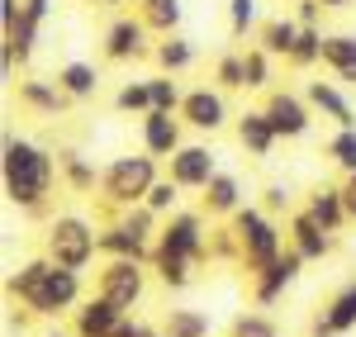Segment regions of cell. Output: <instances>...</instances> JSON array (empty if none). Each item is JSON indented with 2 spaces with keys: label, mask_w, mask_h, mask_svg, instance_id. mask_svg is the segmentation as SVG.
I'll list each match as a JSON object with an SVG mask.
<instances>
[{
  "label": "cell",
  "mask_w": 356,
  "mask_h": 337,
  "mask_svg": "<svg viewBox=\"0 0 356 337\" xmlns=\"http://www.w3.org/2000/svg\"><path fill=\"white\" fill-rule=\"evenodd\" d=\"M5 295L19 299L33 318H62V313H72L86 299V271L57 266L53 256L43 252L5 276Z\"/></svg>",
  "instance_id": "cell-1"
},
{
  "label": "cell",
  "mask_w": 356,
  "mask_h": 337,
  "mask_svg": "<svg viewBox=\"0 0 356 337\" xmlns=\"http://www.w3.org/2000/svg\"><path fill=\"white\" fill-rule=\"evenodd\" d=\"M57 176H62V171H57V157L43 142L5 133V147H0V181H5V199H10V204H19L24 214L43 219Z\"/></svg>",
  "instance_id": "cell-2"
},
{
  "label": "cell",
  "mask_w": 356,
  "mask_h": 337,
  "mask_svg": "<svg viewBox=\"0 0 356 337\" xmlns=\"http://www.w3.org/2000/svg\"><path fill=\"white\" fill-rule=\"evenodd\" d=\"M228 224H233L238 243H243V261H238V266H243L247 276L266 271L275 256L290 247V238L280 233V219H275V214H266L261 204H243V209H238Z\"/></svg>",
  "instance_id": "cell-3"
},
{
  "label": "cell",
  "mask_w": 356,
  "mask_h": 337,
  "mask_svg": "<svg viewBox=\"0 0 356 337\" xmlns=\"http://www.w3.org/2000/svg\"><path fill=\"white\" fill-rule=\"evenodd\" d=\"M157 176H162V157H152L147 147L129 152V157H114V162H105V176H100V199L110 209H134L147 199Z\"/></svg>",
  "instance_id": "cell-4"
},
{
  "label": "cell",
  "mask_w": 356,
  "mask_h": 337,
  "mask_svg": "<svg viewBox=\"0 0 356 337\" xmlns=\"http://www.w3.org/2000/svg\"><path fill=\"white\" fill-rule=\"evenodd\" d=\"M43 252L53 256L57 266L86 271L100 256V228L90 224V219H81V214H53L48 233H43Z\"/></svg>",
  "instance_id": "cell-5"
},
{
  "label": "cell",
  "mask_w": 356,
  "mask_h": 337,
  "mask_svg": "<svg viewBox=\"0 0 356 337\" xmlns=\"http://www.w3.org/2000/svg\"><path fill=\"white\" fill-rule=\"evenodd\" d=\"M157 247L162 252H176L204 266L209 261V228H204V209H176L162 219V233H157Z\"/></svg>",
  "instance_id": "cell-6"
},
{
  "label": "cell",
  "mask_w": 356,
  "mask_h": 337,
  "mask_svg": "<svg viewBox=\"0 0 356 337\" xmlns=\"http://www.w3.org/2000/svg\"><path fill=\"white\" fill-rule=\"evenodd\" d=\"M100 295H110L114 304L124 309H138L143 295H147V261H134V256H105L100 266Z\"/></svg>",
  "instance_id": "cell-7"
},
{
  "label": "cell",
  "mask_w": 356,
  "mask_h": 337,
  "mask_svg": "<svg viewBox=\"0 0 356 337\" xmlns=\"http://www.w3.org/2000/svg\"><path fill=\"white\" fill-rule=\"evenodd\" d=\"M219 157H214V147H204V142H181L171 157H166V176L181 186V190H204L214 176H219Z\"/></svg>",
  "instance_id": "cell-8"
},
{
  "label": "cell",
  "mask_w": 356,
  "mask_h": 337,
  "mask_svg": "<svg viewBox=\"0 0 356 337\" xmlns=\"http://www.w3.org/2000/svg\"><path fill=\"white\" fill-rule=\"evenodd\" d=\"M181 119H186V129H195V133H219L223 124L233 119V114H228V90H219L214 81L186 90V100H181Z\"/></svg>",
  "instance_id": "cell-9"
},
{
  "label": "cell",
  "mask_w": 356,
  "mask_h": 337,
  "mask_svg": "<svg viewBox=\"0 0 356 337\" xmlns=\"http://www.w3.org/2000/svg\"><path fill=\"white\" fill-rule=\"evenodd\" d=\"M261 110L271 114L280 142H295V138H304V133L314 129V105H309V95H295V90H266V105H261Z\"/></svg>",
  "instance_id": "cell-10"
},
{
  "label": "cell",
  "mask_w": 356,
  "mask_h": 337,
  "mask_svg": "<svg viewBox=\"0 0 356 337\" xmlns=\"http://www.w3.org/2000/svg\"><path fill=\"white\" fill-rule=\"evenodd\" d=\"M304 266H309V261H304V252H295V247H285V252L275 256V261L266 266V271H257V276H252V299H257L261 309H271V304H280V295H285L290 285L300 281V271H304Z\"/></svg>",
  "instance_id": "cell-11"
},
{
  "label": "cell",
  "mask_w": 356,
  "mask_h": 337,
  "mask_svg": "<svg viewBox=\"0 0 356 337\" xmlns=\"http://www.w3.org/2000/svg\"><path fill=\"white\" fill-rule=\"evenodd\" d=\"M124 318H129V309L114 304L110 295L95 290V295H86L81 304L72 309V333H76V337H114Z\"/></svg>",
  "instance_id": "cell-12"
},
{
  "label": "cell",
  "mask_w": 356,
  "mask_h": 337,
  "mask_svg": "<svg viewBox=\"0 0 356 337\" xmlns=\"http://www.w3.org/2000/svg\"><path fill=\"white\" fill-rule=\"evenodd\" d=\"M147 33L152 28L143 24V15H119L110 28H105V43H100V53L105 62H138V57H147Z\"/></svg>",
  "instance_id": "cell-13"
},
{
  "label": "cell",
  "mask_w": 356,
  "mask_h": 337,
  "mask_svg": "<svg viewBox=\"0 0 356 337\" xmlns=\"http://www.w3.org/2000/svg\"><path fill=\"white\" fill-rule=\"evenodd\" d=\"M285 238H290V247L295 252H304V261H328L332 256V233L309 209H295V214H285Z\"/></svg>",
  "instance_id": "cell-14"
},
{
  "label": "cell",
  "mask_w": 356,
  "mask_h": 337,
  "mask_svg": "<svg viewBox=\"0 0 356 337\" xmlns=\"http://www.w3.org/2000/svg\"><path fill=\"white\" fill-rule=\"evenodd\" d=\"M181 114H171V110H147V114H138V138H143V147L152 152V157H171L176 147H181Z\"/></svg>",
  "instance_id": "cell-15"
},
{
  "label": "cell",
  "mask_w": 356,
  "mask_h": 337,
  "mask_svg": "<svg viewBox=\"0 0 356 337\" xmlns=\"http://www.w3.org/2000/svg\"><path fill=\"white\" fill-rule=\"evenodd\" d=\"M352 328H356V281L342 285L328 304L318 309V318H314L309 337H342V333H352Z\"/></svg>",
  "instance_id": "cell-16"
},
{
  "label": "cell",
  "mask_w": 356,
  "mask_h": 337,
  "mask_svg": "<svg viewBox=\"0 0 356 337\" xmlns=\"http://www.w3.org/2000/svg\"><path fill=\"white\" fill-rule=\"evenodd\" d=\"M304 95H309L314 114L332 119V129H356V110H352V100L342 95V85H337V81H309V85H304Z\"/></svg>",
  "instance_id": "cell-17"
},
{
  "label": "cell",
  "mask_w": 356,
  "mask_h": 337,
  "mask_svg": "<svg viewBox=\"0 0 356 337\" xmlns=\"http://www.w3.org/2000/svg\"><path fill=\"white\" fill-rule=\"evenodd\" d=\"M243 181L233 176V171H219L204 190H200V209L209 214V219H233L238 209H243Z\"/></svg>",
  "instance_id": "cell-18"
},
{
  "label": "cell",
  "mask_w": 356,
  "mask_h": 337,
  "mask_svg": "<svg viewBox=\"0 0 356 337\" xmlns=\"http://www.w3.org/2000/svg\"><path fill=\"white\" fill-rule=\"evenodd\" d=\"M57 171H62V186H67L72 195H95V190H100V176H105V167H95L76 147H62V152H57Z\"/></svg>",
  "instance_id": "cell-19"
},
{
  "label": "cell",
  "mask_w": 356,
  "mask_h": 337,
  "mask_svg": "<svg viewBox=\"0 0 356 337\" xmlns=\"http://www.w3.org/2000/svg\"><path fill=\"white\" fill-rule=\"evenodd\" d=\"M152 247H157V243H147L143 233H134L124 219H114V224L100 228V256H134V261H147V266H152Z\"/></svg>",
  "instance_id": "cell-20"
},
{
  "label": "cell",
  "mask_w": 356,
  "mask_h": 337,
  "mask_svg": "<svg viewBox=\"0 0 356 337\" xmlns=\"http://www.w3.org/2000/svg\"><path fill=\"white\" fill-rule=\"evenodd\" d=\"M304 209H309V214H314L318 224L328 228V233H342V228L352 224L342 186H314V190H309V199H304Z\"/></svg>",
  "instance_id": "cell-21"
},
{
  "label": "cell",
  "mask_w": 356,
  "mask_h": 337,
  "mask_svg": "<svg viewBox=\"0 0 356 337\" xmlns=\"http://www.w3.org/2000/svg\"><path fill=\"white\" fill-rule=\"evenodd\" d=\"M67 95H72V105H86V100H95L100 95V67L95 62H81V57H72V62H62L53 76Z\"/></svg>",
  "instance_id": "cell-22"
},
{
  "label": "cell",
  "mask_w": 356,
  "mask_h": 337,
  "mask_svg": "<svg viewBox=\"0 0 356 337\" xmlns=\"http://www.w3.org/2000/svg\"><path fill=\"white\" fill-rule=\"evenodd\" d=\"M238 142L247 147V157H271V147L280 142L271 114L266 110H243L238 114Z\"/></svg>",
  "instance_id": "cell-23"
},
{
  "label": "cell",
  "mask_w": 356,
  "mask_h": 337,
  "mask_svg": "<svg viewBox=\"0 0 356 337\" xmlns=\"http://www.w3.org/2000/svg\"><path fill=\"white\" fill-rule=\"evenodd\" d=\"M19 105H24V110H33V114H43V119H57V114L72 105V95H67L57 81L29 76V81H19Z\"/></svg>",
  "instance_id": "cell-24"
},
{
  "label": "cell",
  "mask_w": 356,
  "mask_h": 337,
  "mask_svg": "<svg viewBox=\"0 0 356 337\" xmlns=\"http://www.w3.org/2000/svg\"><path fill=\"white\" fill-rule=\"evenodd\" d=\"M323 67L337 81L356 85V33H323Z\"/></svg>",
  "instance_id": "cell-25"
},
{
  "label": "cell",
  "mask_w": 356,
  "mask_h": 337,
  "mask_svg": "<svg viewBox=\"0 0 356 337\" xmlns=\"http://www.w3.org/2000/svg\"><path fill=\"white\" fill-rule=\"evenodd\" d=\"M152 62H157V72L181 76V72L195 67V43L181 33V28H176V33H162V43H152Z\"/></svg>",
  "instance_id": "cell-26"
},
{
  "label": "cell",
  "mask_w": 356,
  "mask_h": 337,
  "mask_svg": "<svg viewBox=\"0 0 356 337\" xmlns=\"http://www.w3.org/2000/svg\"><path fill=\"white\" fill-rule=\"evenodd\" d=\"M300 19H290V15H280V19H266V24L257 28V43L266 48L271 57H290L295 53V43H300Z\"/></svg>",
  "instance_id": "cell-27"
},
{
  "label": "cell",
  "mask_w": 356,
  "mask_h": 337,
  "mask_svg": "<svg viewBox=\"0 0 356 337\" xmlns=\"http://www.w3.org/2000/svg\"><path fill=\"white\" fill-rule=\"evenodd\" d=\"M138 15L152 33H176L186 19V5L181 0H138Z\"/></svg>",
  "instance_id": "cell-28"
},
{
  "label": "cell",
  "mask_w": 356,
  "mask_h": 337,
  "mask_svg": "<svg viewBox=\"0 0 356 337\" xmlns=\"http://www.w3.org/2000/svg\"><path fill=\"white\" fill-rule=\"evenodd\" d=\"M152 271H157V281L166 290H191V281H195V261H186L176 252H162V247H152Z\"/></svg>",
  "instance_id": "cell-29"
},
{
  "label": "cell",
  "mask_w": 356,
  "mask_h": 337,
  "mask_svg": "<svg viewBox=\"0 0 356 337\" xmlns=\"http://www.w3.org/2000/svg\"><path fill=\"white\" fill-rule=\"evenodd\" d=\"M162 337H209V313L204 309H166Z\"/></svg>",
  "instance_id": "cell-30"
},
{
  "label": "cell",
  "mask_w": 356,
  "mask_h": 337,
  "mask_svg": "<svg viewBox=\"0 0 356 337\" xmlns=\"http://www.w3.org/2000/svg\"><path fill=\"white\" fill-rule=\"evenodd\" d=\"M228 337H280V323H275L271 313H261V304H257V309L233 313V323H228Z\"/></svg>",
  "instance_id": "cell-31"
},
{
  "label": "cell",
  "mask_w": 356,
  "mask_h": 337,
  "mask_svg": "<svg viewBox=\"0 0 356 337\" xmlns=\"http://www.w3.org/2000/svg\"><path fill=\"white\" fill-rule=\"evenodd\" d=\"M323 152H328V162L342 176H352L356 171V129H332V138L323 142Z\"/></svg>",
  "instance_id": "cell-32"
},
{
  "label": "cell",
  "mask_w": 356,
  "mask_h": 337,
  "mask_svg": "<svg viewBox=\"0 0 356 337\" xmlns=\"http://www.w3.org/2000/svg\"><path fill=\"white\" fill-rule=\"evenodd\" d=\"M114 110L119 114H147L152 110V85H147V76L119 85V90H114Z\"/></svg>",
  "instance_id": "cell-33"
},
{
  "label": "cell",
  "mask_w": 356,
  "mask_h": 337,
  "mask_svg": "<svg viewBox=\"0 0 356 337\" xmlns=\"http://www.w3.org/2000/svg\"><path fill=\"white\" fill-rule=\"evenodd\" d=\"M295 72H309V67H318L323 62V28H300V43H295V53L285 57Z\"/></svg>",
  "instance_id": "cell-34"
},
{
  "label": "cell",
  "mask_w": 356,
  "mask_h": 337,
  "mask_svg": "<svg viewBox=\"0 0 356 337\" xmlns=\"http://www.w3.org/2000/svg\"><path fill=\"white\" fill-rule=\"evenodd\" d=\"M181 195H186V190H181V186H176L171 176H157L143 204H147V209H152L157 219H166V214H176V209H181Z\"/></svg>",
  "instance_id": "cell-35"
},
{
  "label": "cell",
  "mask_w": 356,
  "mask_h": 337,
  "mask_svg": "<svg viewBox=\"0 0 356 337\" xmlns=\"http://www.w3.org/2000/svg\"><path fill=\"white\" fill-rule=\"evenodd\" d=\"M271 62L275 57L261 48V43H252L243 53V67H247V90H271Z\"/></svg>",
  "instance_id": "cell-36"
},
{
  "label": "cell",
  "mask_w": 356,
  "mask_h": 337,
  "mask_svg": "<svg viewBox=\"0 0 356 337\" xmlns=\"http://www.w3.org/2000/svg\"><path fill=\"white\" fill-rule=\"evenodd\" d=\"M147 85H152V110L181 114V100H186V90H181V81H176L171 72H157V76H147Z\"/></svg>",
  "instance_id": "cell-37"
},
{
  "label": "cell",
  "mask_w": 356,
  "mask_h": 337,
  "mask_svg": "<svg viewBox=\"0 0 356 337\" xmlns=\"http://www.w3.org/2000/svg\"><path fill=\"white\" fill-rule=\"evenodd\" d=\"M214 85L219 90H247L243 53H219V62H214Z\"/></svg>",
  "instance_id": "cell-38"
},
{
  "label": "cell",
  "mask_w": 356,
  "mask_h": 337,
  "mask_svg": "<svg viewBox=\"0 0 356 337\" xmlns=\"http://www.w3.org/2000/svg\"><path fill=\"white\" fill-rule=\"evenodd\" d=\"M209 261H243V243H238L233 224L209 228Z\"/></svg>",
  "instance_id": "cell-39"
},
{
  "label": "cell",
  "mask_w": 356,
  "mask_h": 337,
  "mask_svg": "<svg viewBox=\"0 0 356 337\" xmlns=\"http://www.w3.org/2000/svg\"><path fill=\"white\" fill-rule=\"evenodd\" d=\"M257 19H261L257 0H228V33L233 38H243L247 28H257Z\"/></svg>",
  "instance_id": "cell-40"
},
{
  "label": "cell",
  "mask_w": 356,
  "mask_h": 337,
  "mask_svg": "<svg viewBox=\"0 0 356 337\" xmlns=\"http://www.w3.org/2000/svg\"><path fill=\"white\" fill-rule=\"evenodd\" d=\"M261 209H266V214H275V219H280V214H295V209H290V186L271 181V186L261 190Z\"/></svg>",
  "instance_id": "cell-41"
},
{
  "label": "cell",
  "mask_w": 356,
  "mask_h": 337,
  "mask_svg": "<svg viewBox=\"0 0 356 337\" xmlns=\"http://www.w3.org/2000/svg\"><path fill=\"white\" fill-rule=\"evenodd\" d=\"M323 10H328L323 0H300V5H295V19H300L304 28H318V19H323Z\"/></svg>",
  "instance_id": "cell-42"
},
{
  "label": "cell",
  "mask_w": 356,
  "mask_h": 337,
  "mask_svg": "<svg viewBox=\"0 0 356 337\" xmlns=\"http://www.w3.org/2000/svg\"><path fill=\"white\" fill-rule=\"evenodd\" d=\"M114 337H162V328H152V323H143V318L129 313V318L119 323V333H114Z\"/></svg>",
  "instance_id": "cell-43"
},
{
  "label": "cell",
  "mask_w": 356,
  "mask_h": 337,
  "mask_svg": "<svg viewBox=\"0 0 356 337\" xmlns=\"http://www.w3.org/2000/svg\"><path fill=\"white\" fill-rule=\"evenodd\" d=\"M19 15H24V0H0V33L10 24H19Z\"/></svg>",
  "instance_id": "cell-44"
},
{
  "label": "cell",
  "mask_w": 356,
  "mask_h": 337,
  "mask_svg": "<svg viewBox=\"0 0 356 337\" xmlns=\"http://www.w3.org/2000/svg\"><path fill=\"white\" fill-rule=\"evenodd\" d=\"M53 5H57V0H24V15H29V19H38V24H48Z\"/></svg>",
  "instance_id": "cell-45"
},
{
  "label": "cell",
  "mask_w": 356,
  "mask_h": 337,
  "mask_svg": "<svg viewBox=\"0 0 356 337\" xmlns=\"http://www.w3.org/2000/svg\"><path fill=\"white\" fill-rule=\"evenodd\" d=\"M342 195H347V214H352V224H356V171L342 181Z\"/></svg>",
  "instance_id": "cell-46"
},
{
  "label": "cell",
  "mask_w": 356,
  "mask_h": 337,
  "mask_svg": "<svg viewBox=\"0 0 356 337\" xmlns=\"http://www.w3.org/2000/svg\"><path fill=\"white\" fill-rule=\"evenodd\" d=\"M43 337H76V333H72V328H48Z\"/></svg>",
  "instance_id": "cell-47"
},
{
  "label": "cell",
  "mask_w": 356,
  "mask_h": 337,
  "mask_svg": "<svg viewBox=\"0 0 356 337\" xmlns=\"http://www.w3.org/2000/svg\"><path fill=\"white\" fill-rule=\"evenodd\" d=\"M323 5H328V10H347L352 0H323Z\"/></svg>",
  "instance_id": "cell-48"
},
{
  "label": "cell",
  "mask_w": 356,
  "mask_h": 337,
  "mask_svg": "<svg viewBox=\"0 0 356 337\" xmlns=\"http://www.w3.org/2000/svg\"><path fill=\"white\" fill-rule=\"evenodd\" d=\"M90 5H124V0H90Z\"/></svg>",
  "instance_id": "cell-49"
},
{
  "label": "cell",
  "mask_w": 356,
  "mask_h": 337,
  "mask_svg": "<svg viewBox=\"0 0 356 337\" xmlns=\"http://www.w3.org/2000/svg\"><path fill=\"white\" fill-rule=\"evenodd\" d=\"M5 337H24V328H10V333H5Z\"/></svg>",
  "instance_id": "cell-50"
}]
</instances>
